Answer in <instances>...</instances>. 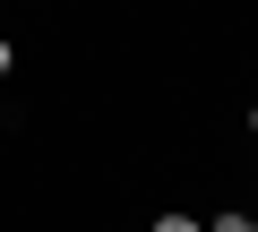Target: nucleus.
<instances>
[{
    "mask_svg": "<svg viewBox=\"0 0 258 232\" xmlns=\"http://www.w3.org/2000/svg\"><path fill=\"white\" fill-rule=\"evenodd\" d=\"M155 232H198V215H155Z\"/></svg>",
    "mask_w": 258,
    "mask_h": 232,
    "instance_id": "f257e3e1",
    "label": "nucleus"
},
{
    "mask_svg": "<svg viewBox=\"0 0 258 232\" xmlns=\"http://www.w3.org/2000/svg\"><path fill=\"white\" fill-rule=\"evenodd\" d=\"M215 232H249V215H215Z\"/></svg>",
    "mask_w": 258,
    "mask_h": 232,
    "instance_id": "f03ea898",
    "label": "nucleus"
},
{
    "mask_svg": "<svg viewBox=\"0 0 258 232\" xmlns=\"http://www.w3.org/2000/svg\"><path fill=\"white\" fill-rule=\"evenodd\" d=\"M0 78H9V43H0Z\"/></svg>",
    "mask_w": 258,
    "mask_h": 232,
    "instance_id": "7ed1b4c3",
    "label": "nucleus"
},
{
    "mask_svg": "<svg viewBox=\"0 0 258 232\" xmlns=\"http://www.w3.org/2000/svg\"><path fill=\"white\" fill-rule=\"evenodd\" d=\"M249 129H258V112H249Z\"/></svg>",
    "mask_w": 258,
    "mask_h": 232,
    "instance_id": "20e7f679",
    "label": "nucleus"
},
{
    "mask_svg": "<svg viewBox=\"0 0 258 232\" xmlns=\"http://www.w3.org/2000/svg\"><path fill=\"white\" fill-rule=\"evenodd\" d=\"M249 232H258V223H249Z\"/></svg>",
    "mask_w": 258,
    "mask_h": 232,
    "instance_id": "39448f33",
    "label": "nucleus"
}]
</instances>
